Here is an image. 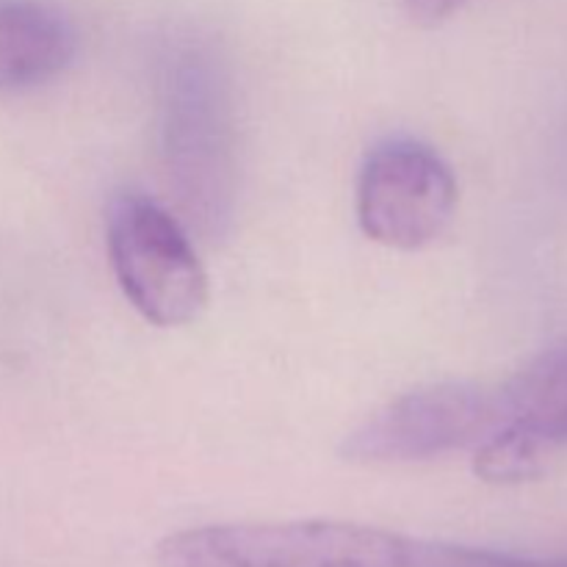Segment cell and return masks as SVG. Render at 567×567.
<instances>
[{"instance_id": "cell-1", "label": "cell", "mask_w": 567, "mask_h": 567, "mask_svg": "<svg viewBox=\"0 0 567 567\" xmlns=\"http://www.w3.org/2000/svg\"><path fill=\"white\" fill-rule=\"evenodd\" d=\"M158 136L183 225L205 244L225 241L238 205L236 94L205 39L181 37L161 55Z\"/></svg>"}, {"instance_id": "cell-2", "label": "cell", "mask_w": 567, "mask_h": 567, "mask_svg": "<svg viewBox=\"0 0 567 567\" xmlns=\"http://www.w3.org/2000/svg\"><path fill=\"white\" fill-rule=\"evenodd\" d=\"M158 567H435V540L347 520L210 524L164 537Z\"/></svg>"}, {"instance_id": "cell-3", "label": "cell", "mask_w": 567, "mask_h": 567, "mask_svg": "<svg viewBox=\"0 0 567 567\" xmlns=\"http://www.w3.org/2000/svg\"><path fill=\"white\" fill-rule=\"evenodd\" d=\"M111 269L127 302L155 327H186L208 308V275L192 230L153 197H114L105 221Z\"/></svg>"}, {"instance_id": "cell-4", "label": "cell", "mask_w": 567, "mask_h": 567, "mask_svg": "<svg viewBox=\"0 0 567 567\" xmlns=\"http://www.w3.org/2000/svg\"><path fill=\"white\" fill-rule=\"evenodd\" d=\"M498 396L468 382H435L382 404L341 443L358 465H408L476 449L498 430Z\"/></svg>"}, {"instance_id": "cell-5", "label": "cell", "mask_w": 567, "mask_h": 567, "mask_svg": "<svg viewBox=\"0 0 567 567\" xmlns=\"http://www.w3.org/2000/svg\"><path fill=\"white\" fill-rule=\"evenodd\" d=\"M460 203L454 169L415 138H385L365 155L358 175V221L371 241L391 249L426 247L446 233Z\"/></svg>"}, {"instance_id": "cell-6", "label": "cell", "mask_w": 567, "mask_h": 567, "mask_svg": "<svg viewBox=\"0 0 567 567\" xmlns=\"http://www.w3.org/2000/svg\"><path fill=\"white\" fill-rule=\"evenodd\" d=\"M78 53L70 17L48 0H0V94L64 75Z\"/></svg>"}, {"instance_id": "cell-7", "label": "cell", "mask_w": 567, "mask_h": 567, "mask_svg": "<svg viewBox=\"0 0 567 567\" xmlns=\"http://www.w3.org/2000/svg\"><path fill=\"white\" fill-rule=\"evenodd\" d=\"M498 430L529 441L543 457L567 449V343L546 349L496 391Z\"/></svg>"}, {"instance_id": "cell-8", "label": "cell", "mask_w": 567, "mask_h": 567, "mask_svg": "<svg viewBox=\"0 0 567 567\" xmlns=\"http://www.w3.org/2000/svg\"><path fill=\"white\" fill-rule=\"evenodd\" d=\"M437 567H567V557H515V554L487 551V548L441 543Z\"/></svg>"}, {"instance_id": "cell-9", "label": "cell", "mask_w": 567, "mask_h": 567, "mask_svg": "<svg viewBox=\"0 0 567 567\" xmlns=\"http://www.w3.org/2000/svg\"><path fill=\"white\" fill-rule=\"evenodd\" d=\"M402 3L419 25H441L452 20L468 0H402Z\"/></svg>"}]
</instances>
